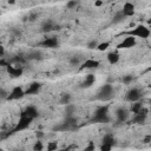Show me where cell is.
Instances as JSON below:
<instances>
[{
	"instance_id": "cb8c5ba5",
	"label": "cell",
	"mask_w": 151,
	"mask_h": 151,
	"mask_svg": "<svg viewBox=\"0 0 151 151\" xmlns=\"http://www.w3.org/2000/svg\"><path fill=\"white\" fill-rule=\"evenodd\" d=\"M76 112V106L73 104H66L65 105V113L66 116H73V113Z\"/></svg>"
},
{
	"instance_id": "4dcf8cb0",
	"label": "cell",
	"mask_w": 151,
	"mask_h": 151,
	"mask_svg": "<svg viewBox=\"0 0 151 151\" xmlns=\"http://www.w3.org/2000/svg\"><path fill=\"white\" fill-rule=\"evenodd\" d=\"M98 44H99V42L93 39V40H91V41L87 42V48H88V50H96L97 46H98Z\"/></svg>"
},
{
	"instance_id": "d4e9b609",
	"label": "cell",
	"mask_w": 151,
	"mask_h": 151,
	"mask_svg": "<svg viewBox=\"0 0 151 151\" xmlns=\"http://www.w3.org/2000/svg\"><path fill=\"white\" fill-rule=\"evenodd\" d=\"M124 18H125V17L122 14V12H119V13H117V14L114 15L112 22H113V24H119V22H122V21L124 20Z\"/></svg>"
},
{
	"instance_id": "f35d334b",
	"label": "cell",
	"mask_w": 151,
	"mask_h": 151,
	"mask_svg": "<svg viewBox=\"0 0 151 151\" xmlns=\"http://www.w3.org/2000/svg\"><path fill=\"white\" fill-rule=\"evenodd\" d=\"M93 149H94V145H93V143H92V142H90L88 146H86V147H85V150H93Z\"/></svg>"
},
{
	"instance_id": "5bb4252c",
	"label": "cell",
	"mask_w": 151,
	"mask_h": 151,
	"mask_svg": "<svg viewBox=\"0 0 151 151\" xmlns=\"http://www.w3.org/2000/svg\"><path fill=\"white\" fill-rule=\"evenodd\" d=\"M53 29H59V26L58 25L55 26L52 20H46V21L42 22V25H41V31L42 32H51Z\"/></svg>"
},
{
	"instance_id": "d590c367",
	"label": "cell",
	"mask_w": 151,
	"mask_h": 151,
	"mask_svg": "<svg viewBox=\"0 0 151 151\" xmlns=\"http://www.w3.org/2000/svg\"><path fill=\"white\" fill-rule=\"evenodd\" d=\"M4 55H5V47L0 45V58H4Z\"/></svg>"
},
{
	"instance_id": "7c38bea8",
	"label": "cell",
	"mask_w": 151,
	"mask_h": 151,
	"mask_svg": "<svg viewBox=\"0 0 151 151\" xmlns=\"http://www.w3.org/2000/svg\"><path fill=\"white\" fill-rule=\"evenodd\" d=\"M99 65H100V63H99L98 60H96V59H86V60L81 64L80 70H84V68H86V70L98 68V67H99Z\"/></svg>"
},
{
	"instance_id": "74e56055",
	"label": "cell",
	"mask_w": 151,
	"mask_h": 151,
	"mask_svg": "<svg viewBox=\"0 0 151 151\" xmlns=\"http://www.w3.org/2000/svg\"><path fill=\"white\" fill-rule=\"evenodd\" d=\"M37 18H38V14H31V15L28 17V19H29L31 21H34Z\"/></svg>"
},
{
	"instance_id": "f1b7e54d",
	"label": "cell",
	"mask_w": 151,
	"mask_h": 151,
	"mask_svg": "<svg viewBox=\"0 0 151 151\" xmlns=\"http://www.w3.org/2000/svg\"><path fill=\"white\" fill-rule=\"evenodd\" d=\"M44 149V144H42V142L41 140H37L35 143H34V145H33V150L34 151H40V150H42Z\"/></svg>"
},
{
	"instance_id": "3957f363",
	"label": "cell",
	"mask_w": 151,
	"mask_h": 151,
	"mask_svg": "<svg viewBox=\"0 0 151 151\" xmlns=\"http://www.w3.org/2000/svg\"><path fill=\"white\" fill-rule=\"evenodd\" d=\"M127 35H132V37L142 38V39H147L150 37V29H149V27H146L144 25H138L133 29H130L127 32Z\"/></svg>"
},
{
	"instance_id": "52a82bcc",
	"label": "cell",
	"mask_w": 151,
	"mask_h": 151,
	"mask_svg": "<svg viewBox=\"0 0 151 151\" xmlns=\"http://www.w3.org/2000/svg\"><path fill=\"white\" fill-rule=\"evenodd\" d=\"M39 45L45 48H57L59 46V41L55 37H51V38H45Z\"/></svg>"
},
{
	"instance_id": "836d02e7",
	"label": "cell",
	"mask_w": 151,
	"mask_h": 151,
	"mask_svg": "<svg viewBox=\"0 0 151 151\" xmlns=\"http://www.w3.org/2000/svg\"><path fill=\"white\" fill-rule=\"evenodd\" d=\"M111 149H112V146L107 145V144H101V146H100V150H103V151H109Z\"/></svg>"
},
{
	"instance_id": "7402d4cb",
	"label": "cell",
	"mask_w": 151,
	"mask_h": 151,
	"mask_svg": "<svg viewBox=\"0 0 151 151\" xmlns=\"http://www.w3.org/2000/svg\"><path fill=\"white\" fill-rule=\"evenodd\" d=\"M9 61L15 63V64H18V66H20V65H22V64H25V63H26V58H25V57H22V55H15V57H13Z\"/></svg>"
},
{
	"instance_id": "44dd1931",
	"label": "cell",
	"mask_w": 151,
	"mask_h": 151,
	"mask_svg": "<svg viewBox=\"0 0 151 151\" xmlns=\"http://www.w3.org/2000/svg\"><path fill=\"white\" fill-rule=\"evenodd\" d=\"M142 107H143V104H142V103H139V101L137 100V101H133V103H132V105H131V109H130V110H131V112H132V113H134V114H136V113H138V112L140 111V109H142Z\"/></svg>"
},
{
	"instance_id": "f546056e",
	"label": "cell",
	"mask_w": 151,
	"mask_h": 151,
	"mask_svg": "<svg viewBox=\"0 0 151 151\" xmlns=\"http://www.w3.org/2000/svg\"><path fill=\"white\" fill-rule=\"evenodd\" d=\"M122 80H123V83H124L125 85H129V84L132 83V80H133V76H131V74H126V76L123 77Z\"/></svg>"
},
{
	"instance_id": "9c48e42d",
	"label": "cell",
	"mask_w": 151,
	"mask_h": 151,
	"mask_svg": "<svg viewBox=\"0 0 151 151\" xmlns=\"http://www.w3.org/2000/svg\"><path fill=\"white\" fill-rule=\"evenodd\" d=\"M134 12H136V9H134V5H133L132 2L127 1V2H125V4L123 5L122 14H123L125 18H127V17H133V15H134Z\"/></svg>"
},
{
	"instance_id": "60d3db41",
	"label": "cell",
	"mask_w": 151,
	"mask_h": 151,
	"mask_svg": "<svg viewBox=\"0 0 151 151\" xmlns=\"http://www.w3.org/2000/svg\"><path fill=\"white\" fill-rule=\"evenodd\" d=\"M150 140H151V136H146L144 138V143H150Z\"/></svg>"
},
{
	"instance_id": "9a60e30c",
	"label": "cell",
	"mask_w": 151,
	"mask_h": 151,
	"mask_svg": "<svg viewBox=\"0 0 151 151\" xmlns=\"http://www.w3.org/2000/svg\"><path fill=\"white\" fill-rule=\"evenodd\" d=\"M94 81H96V76L90 73V74H87L85 77V80L81 83V87L83 88H88V87H91L94 84Z\"/></svg>"
},
{
	"instance_id": "30bf717a",
	"label": "cell",
	"mask_w": 151,
	"mask_h": 151,
	"mask_svg": "<svg viewBox=\"0 0 151 151\" xmlns=\"http://www.w3.org/2000/svg\"><path fill=\"white\" fill-rule=\"evenodd\" d=\"M116 116H117V120L119 123H125L127 119H129V116H130V111L125 107H119L117 109L116 111Z\"/></svg>"
},
{
	"instance_id": "7a4b0ae2",
	"label": "cell",
	"mask_w": 151,
	"mask_h": 151,
	"mask_svg": "<svg viewBox=\"0 0 151 151\" xmlns=\"http://www.w3.org/2000/svg\"><path fill=\"white\" fill-rule=\"evenodd\" d=\"M113 97V86L111 84H105L103 85L99 91H98V94H97V99L101 100V101H106V100H110L111 98Z\"/></svg>"
},
{
	"instance_id": "b9f144b4",
	"label": "cell",
	"mask_w": 151,
	"mask_h": 151,
	"mask_svg": "<svg viewBox=\"0 0 151 151\" xmlns=\"http://www.w3.org/2000/svg\"><path fill=\"white\" fill-rule=\"evenodd\" d=\"M13 33H14L15 35H18V37H19V35H21V32H20V31H18V29H13Z\"/></svg>"
},
{
	"instance_id": "e575fe53",
	"label": "cell",
	"mask_w": 151,
	"mask_h": 151,
	"mask_svg": "<svg viewBox=\"0 0 151 151\" xmlns=\"http://www.w3.org/2000/svg\"><path fill=\"white\" fill-rule=\"evenodd\" d=\"M7 65H9L8 60H6V59H4V58H0V66H4V67H6Z\"/></svg>"
},
{
	"instance_id": "5b68a950",
	"label": "cell",
	"mask_w": 151,
	"mask_h": 151,
	"mask_svg": "<svg viewBox=\"0 0 151 151\" xmlns=\"http://www.w3.org/2000/svg\"><path fill=\"white\" fill-rule=\"evenodd\" d=\"M140 97H142V92H140V90L137 88V87H132L131 90H129V91L126 92L125 99H126L127 101H130V103H133V101L139 100Z\"/></svg>"
},
{
	"instance_id": "4316f807",
	"label": "cell",
	"mask_w": 151,
	"mask_h": 151,
	"mask_svg": "<svg viewBox=\"0 0 151 151\" xmlns=\"http://www.w3.org/2000/svg\"><path fill=\"white\" fill-rule=\"evenodd\" d=\"M109 46H110V42L109 41H104V42H100V44H98V46H97V50L98 51H105V50H107L109 48Z\"/></svg>"
},
{
	"instance_id": "1f68e13d",
	"label": "cell",
	"mask_w": 151,
	"mask_h": 151,
	"mask_svg": "<svg viewBox=\"0 0 151 151\" xmlns=\"http://www.w3.org/2000/svg\"><path fill=\"white\" fill-rule=\"evenodd\" d=\"M57 149H58L57 142H50V143L47 144V150H48V151H53V150H57Z\"/></svg>"
},
{
	"instance_id": "7bdbcfd3",
	"label": "cell",
	"mask_w": 151,
	"mask_h": 151,
	"mask_svg": "<svg viewBox=\"0 0 151 151\" xmlns=\"http://www.w3.org/2000/svg\"><path fill=\"white\" fill-rule=\"evenodd\" d=\"M8 4H11V5H14V4H15V0H8Z\"/></svg>"
},
{
	"instance_id": "83f0119b",
	"label": "cell",
	"mask_w": 151,
	"mask_h": 151,
	"mask_svg": "<svg viewBox=\"0 0 151 151\" xmlns=\"http://www.w3.org/2000/svg\"><path fill=\"white\" fill-rule=\"evenodd\" d=\"M78 4H79L78 0H70V1L66 2V7H67L68 9H72V8H76V7L78 6Z\"/></svg>"
},
{
	"instance_id": "277c9868",
	"label": "cell",
	"mask_w": 151,
	"mask_h": 151,
	"mask_svg": "<svg viewBox=\"0 0 151 151\" xmlns=\"http://www.w3.org/2000/svg\"><path fill=\"white\" fill-rule=\"evenodd\" d=\"M32 120H33V118H31V117H28V116H25V114H21L19 122L17 123L15 127L13 129V132H18V131H21V130L27 129V127L29 126V124H31Z\"/></svg>"
},
{
	"instance_id": "8fae6325",
	"label": "cell",
	"mask_w": 151,
	"mask_h": 151,
	"mask_svg": "<svg viewBox=\"0 0 151 151\" xmlns=\"http://www.w3.org/2000/svg\"><path fill=\"white\" fill-rule=\"evenodd\" d=\"M6 71H7V73H8L9 76H12V77H14V78L21 77V76H22V73H24V68H22L21 66L14 67V66H12L11 64L6 66Z\"/></svg>"
},
{
	"instance_id": "ab89813d",
	"label": "cell",
	"mask_w": 151,
	"mask_h": 151,
	"mask_svg": "<svg viewBox=\"0 0 151 151\" xmlns=\"http://www.w3.org/2000/svg\"><path fill=\"white\" fill-rule=\"evenodd\" d=\"M35 136H37V138H41V137H44V133H42L41 131H38V132L35 133Z\"/></svg>"
},
{
	"instance_id": "d6a6232c",
	"label": "cell",
	"mask_w": 151,
	"mask_h": 151,
	"mask_svg": "<svg viewBox=\"0 0 151 151\" xmlns=\"http://www.w3.org/2000/svg\"><path fill=\"white\" fill-rule=\"evenodd\" d=\"M7 97H8V93H7V91H6L5 88L0 87V100L7 99Z\"/></svg>"
},
{
	"instance_id": "ba28073f",
	"label": "cell",
	"mask_w": 151,
	"mask_h": 151,
	"mask_svg": "<svg viewBox=\"0 0 151 151\" xmlns=\"http://www.w3.org/2000/svg\"><path fill=\"white\" fill-rule=\"evenodd\" d=\"M137 44L136 41V38L132 37V35H127L123 39V41L118 45V48H131V47H134Z\"/></svg>"
},
{
	"instance_id": "2e32d148",
	"label": "cell",
	"mask_w": 151,
	"mask_h": 151,
	"mask_svg": "<svg viewBox=\"0 0 151 151\" xmlns=\"http://www.w3.org/2000/svg\"><path fill=\"white\" fill-rule=\"evenodd\" d=\"M21 114H25V116H28V117H31V118H37L38 117V110H37V107L35 106H33V105H29V106H27L26 109H25V111L21 113Z\"/></svg>"
},
{
	"instance_id": "ac0fdd59",
	"label": "cell",
	"mask_w": 151,
	"mask_h": 151,
	"mask_svg": "<svg viewBox=\"0 0 151 151\" xmlns=\"http://www.w3.org/2000/svg\"><path fill=\"white\" fill-rule=\"evenodd\" d=\"M106 58H107V61H109L111 65L117 64V63L119 61V59H120V57H119V54H118L117 52H110V53H107Z\"/></svg>"
},
{
	"instance_id": "8992f818",
	"label": "cell",
	"mask_w": 151,
	"mask_h": 151,
	"mask_svg": "<svg viewBox=\"0 0 151 151\" xmlns=\"http://www.w3.org/2000/svg\"><path fill=\"white\" fill-rule=\"evenodd\" d=\"M25 96V91L22 90L21 86H14L11 91V93L7 97V100H17V99H21Z\"/></svg>"
},
{
	"instance_id": "603a6c76",
	"label": "cell",
	"mask_w": 151,
	"mask_h": 151,
	"mask_svg": "<svg viewBox=\"0 0 151 151\" xmlns=\"http://www.w3.org/2000/svg\"><path fill=\"white\" fill-rule=\"evenodd\" d=\"M71 99H72V96L70 93H63L60 97V104L66 105V104L71 103Z\"/></svg>"
},
{
	"instance_id": "d6986e66",
	"label": "cell",
	"mask_w": 151,
	"mask_h": 151,
	"mask_svg": "<svg viewBox=\"0 0 151 151\" xmlns=\"http://www.w3.org/2000/svg\"><path fill=\"white\" fill-rule=\"evenodd\" d=\"M146 114H142V113H136L134 116H133V118H132V123L133 124H144L145 123V120H146Z\"/></svg>"
},
{
	"instance_id": "6da1fadb",
	"label": "cell",
	"mask_w": 151,
	"mask_h": 151,
	"mask_svg": "<svg viewBox=\"0 0 151 151\" xmlns=\"http://www.w3.org/2000/svg\"><path fill=\"white\" fill-rule=\"evenodd\" d=\"M92 120L94 123H107L110 120V117H109V106L107 105H103V106L97 107V110H96V112L93 114Z\"/></svg>"
},
{
	"instance_id": "ffe728a7",
	"label": "cell",
	"mask_w": 151,
	"mask_h": 151,
	"mask_svg": "<svg viewBox=\"0 0 151 151\" xmlns=\"http://www.w3.org/2000/svg\"><path fill=\"white\" fill-rule=\"evenodd\" d=\"M114 142H116V140H114L113 134H111V133H106V134L103 137V142H101V144H107V145L113 146Z\"/></svg>"
},
{
	"instance_id": "8d00e7d4",
	"label": "cell",
	"mask_w": 151,
	"mask_h": 151,
	"mask_svg": "<svg viewBox=\"0 0 151 151\" xmlns=\"http://www.w3.org/2000/svg\"><path fill=\"white\" fill-rule=\"evenodd\" d=\"M103 4H104L103 0H96V1H94V6H96V7H100Z\"/></svg>"
},
{
	"instance_id": "484cf974",
	"label": "cell",
	"mask_w": 151,
	"mask_h": 151,
	"mask_svg": "<svg viewBox=\"0 0 151 151\" xmlns=\"http://www.w3.org/2000/svg\"><path fill=\"white\" fill-rule=\"evenodd\" d=\"M70 65L71 66H79L80 65V58L79 57H71L70 58Z\"/></svg>"
},
{
	"instance_id": "4fadbf2b",
	"label": "cell",
	"mask_w": 151,
	"mask_h": 151,
	"mask_svg": "<svg viewBox=\"0 0 151 151\" xmlns=\"http://www.w3.org/2000/svg\"><path fill=\"white\" fill-rule=\"evenodd\" d=\"M41 88V84L38 83V81H33L28 85L27 90L25 91V94H35L39 92V90Z\"/></svg>"
},
{
	"instance_id": "e0dca14e",
	"label": "cell",
	"mask_w": 151,
	"mask_h": 151,
	"mask_svg": "<svg viewBox=\"0 0 151 151\" xmlns=\"http://www.w3.org/2000/svg\"><path fill=\"white\" fill-rule=\"evenodd\" d=\"M26 59H28V60H41L42 59V53H41V51H38V50L32 51L27 54Z\"/></svg>"
}]
</instances>
